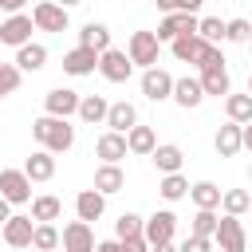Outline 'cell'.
I'll return each mask as SVG.
<instances>
[{"instance_id":"d6a6232c","label":"cell","mask_w":252,"mask_h":252,"mask_svg":"<svg viewBox=\"0 0 252 252\" xmlns=\"http://www.w3.org/2000/svg\"><path fill=\"white\" fill-rule=\"evenodd\" d=\"M158 193H161L165 201H181V197H189V177H185V173H161Z\"/></svg>"},{"instance_id":"f546056e","label":"cell","mask_w":252,"mask_h":252,"mask_svg":"<svg viewBox=\"0 0 252 252\" xmlns=\"http://www.w3.org/2000/svg\"><path fill=\"white\" fill-rule=\"evenodd\" d=\"M79 43H83V47H94V51H106V47H110V28L98 24V20H91V24L79 28Z\"/></svg>"},{"instance_id":"2e32d148","label":"cell","mask_w":252,"mask_h":252,"mask_svg":"<svg viewBox=\"0 0 252 252\" xmlns=\"http://www.w3.org/2000/svg\"><path fill=\"white\" fill-rule=\"evenodd\" d=\"M213 150L220 158H236L244 150V134H240V122H220L217 134H213Z\"/></svg>"},{"instance_id":"d4e9b609","label":"cell","mask_w":252,"mask_h":252,"mask_svg":"<svg viewBox=\"0 0 252 252\" xmlns=\"http://www.w3.org/2000/svg\"><path fill=\"white\" fill-rule=\"evenodd\" d=\"M106 110H110V102L102 94H83L79 98V118L87 126H106Z\"/></svg>"},{"instance_id":"277c9868","label":"cell","mask_w":252,"mask_h":252,"mask_svg":"<svg viewBox=\"0 0 252 252\" xmlns=\"http://www.w3.org/2000/svg\"><path fill=\"white\" fill-rule=\"evenodd\" d=\"M126 55L134 59V67H158V55H161V39L158 32H134L130 43H126Z\"/></svg>"},{"instance_id":"ee69618b","label":"cell","mask_w":252,"mask_h":252,"mask_svg":"<svg viewBox=\"0 0 252 252\" xmlns=\"http://www.w3.org/2000/svg\"><path fill=\"white\" fill-rule=\"evenodd\" d=\"M28 4H32V0H0V8H4L8 16H12V12H24Z\"/></svg>"},{"instance_id":"d590c367","label":"cell","mask_w":252,"mask_h":252,"mask_svg":"<svg viewBox=\"0 0 252 252\" xmlns=\"http://www.w3.org/2000/svg\"><path fill=\"white\" fill-rule=\"evenodd\" d=\"M252 39V20L236 16V20H224V43H248Z\"/></svg>"},{"instance_id":"9a60e30c","label":"cell","mask_w":252,"mask_h":252,"mask_svg":"<svg viewBox=\"0 0 252 252\" xmlns=\"http://www.w3.org/2000/svg\"><path fill=\"white\" fill-rule=\"evenodd\" d=\"M173 102H177L181 110H193V106H201V102H205L201 75H181V79H173Z\"/></svg>"},{"instance_id":"603a6c76","label":"cell","mask_w":252,"mask_h":252,"mask_svg":"<svg viewBox=\"0 0 252 252\" xmlns=\"http://www.w3.org/2000/svg\"><path fill=\"white\" fill-rule=\"evenodd\" d=\"M12 63H16L24 75H28V71L35 75V71L47 67V47H43V43H24V47H16V59H12Z\"/></svg>"},{"instance_id":"5bb4252c","label":"cell","mask_w":252,"mask_h":252,"mask_svg":"<svg viewBox=\"0 0 252 252\" xmlns=\"http://www.w3.org/2000/svg\"><path fill=\"white\" fill-rule=\"evenodd\" d=\"M94 228L91 220H71L63 224V252H94Z\"/></svg>"},{"instance_id":"db71d44e","label":"cell","mask_w":252,"mask_h":252,"mask_svg":"<svg viewBox=\"0 0 252 252\" xmlns=\"http://www.w3.org/2000/svg\"><path fill=\"white\" fill-rule=\"evenodd\" d=\"M28 252H39V248H28Z\"/></svg>"},{"instance_id":"f1b7e54d","label":"cell","mask_w":252,"mask_h":252,"mask_svg":"<svg viewBox=\"0 0 252 252\" xmlns=\"http://www.w3.org/2000/svg\"><path fill=\"white\" fill-rule=\"evenodd\" d=\"M63 244V232L55 228V220H35V232H32V248L39 252H55Z\"/></svg>"},{"instance_id":"1f68e13d","label":"cell","mask_w":252,"mask_h":252,"mask_svg":"<svg viewBox=\"0 0 252 252\" xmlns=\"http://www.w3.org/2000/svg\"><path fill=\"white\" fill-rule=\"evenodd\" d=\"M224 114H228V122H252V94L244 91V94H224Z\"/></svg>"},{"instance_id":"4dcf8cb0","label":"cell","mask_w":252,"mask_h":252,"mask_svg":"<svg viewBox=\"0 0 252 252\" xmlns=\"http://www.w3.org/2000/svg\"><path fill=\"white\" fill-rule=\"evenodd\" d=\"M59 217H63V201L55 193L32 197V220H59Z\"/></svg>"},{"instance_id":"7a4b0ae2","label":"cell","mask_w":252,"mask_h":252,"mask_svg":"<svg viewBox=\"0 0 252 252\" xmlns=\"http://www.w3.org/2000/svg\"><path fill=\"white\" fill-rule=\"evenodd\" d=\"M32 20H35V32H67L71 8H63L59 0H39V4H32Z\"/></svg>"},{"instance_id":"5b68a950","label":"cell","mask_w":252,"mask_h":252,"mask_svg":"<svg viewBox=\"0 0 252 252\" xmlns=\"http://www.w3.org/2000/svg\"><path fill=\"white\" fill-rule=\"evenodd\" d=\"M98 75H102L106 83H126V79L134 75V59H130L122 47H106V51L98 55Z\"/></svg>"},{"instance_id":"f907efd6","label":"cell","mask_w":252,"mask_h":252,"mask_svg":"<svg viewBox=\"0 0 252 252\" xmlns=\"http://www.w3.org/2000/svg\"><path fill=\"white\" fill-rule=\"evenodd\" d=\"M59 4H63V8H75V4H83V0H59Z\"/></svg>"},{"instance_id":"ffe728a7","label":"cell","mask_w":252,"mask_h":252,"mask_svg":"<svg viewBox=\"0 0 252 252\" xmlns=\"http://www.w3.org/2000/svg\"><path fill=\"white\" fill-rule=\"evenodd\" d=\"M24 173H28L32 181H51V177H55V154H51V150H43V146H39V150H32V154H28V161H24Z\"/></svg>"},{"instance_id":"e575fe53","label":"cell","mask_w":252,"mask_h":252,"mask_svg":"<svg viewBox=\"0 0 252 252\" xmlns=\"http://www.w3.org/2000/svg\"><path fill=\"white\" fill-rule=\"evenodd\" d=\"M217 220H220L217 209H197L193 220H189V232H193V236H213V232H217Z\"/></svg>"},{"instance_id":"8992f818","label":"cell","mask_w":252,"mask_h":252,"mask_svg":"<svg viewBox=\"0 0 252 252\" xmlns=\"http://www.w3.org/2000/svg\"><path fill=\"white\" fill-rule=\"evenodd\" d=\"M32 32H35L32 12H12V16L0 24V43H8V47H24V43H32Z\"/></svg>"},{"instance_id":"f5cc1de1","label":"cell","mask_w":252,"mask_h":252,"mask_svg":"<svg viewBox=\"0 0 252 252\" xmlns=\"http://www.w3.org/2000/svg\"><path fill=\"white\" fill-rule=\"evenodd\" d=\"M248 181H252V165H248Z\"/></svg>"},{"instance_id":"11a10c76","label":"cell","mask_w":252,"mask_h":252,"mask_svg":"<svg viewBox=\"0 0 252 252\" xmlns=\"http://www.w3.org/2000/svg\"><path fill=\"white\" fill-rule=\"evenodd\" d=\"M0 134H4V130H0Z\"/></svg>"},{"instance_id":"ac0fdd59","label":"cell","mask_w":252,"mask_h":252,"mask_svg":"<svg viewBox=\"0 0 252 252\" xmlns=\"http://www.w3.org/2000/svg\"><path fill=\"white\" fill-rule=\"evenodd\" d=\"M94 189L106 193V197L122 193V189H126V173H122V165H118V161H102V165L94 169Z\"/></svg>"},{"instance_id":"8d00e7d4","label":"cell","mask_w":252,"mask_h":252,"mask_svg":"<svg viewBox=\"0 0 252 252\" xmlns=\"http://www.w3.org/2000/svg\"><path fill=\"white\" fill-rule=\"evenodd\" d=\"M142 228H146V217H138V213H122V217L114 220V236H118V240L142 236Z\"/></svg>"},{"instance_id":"83f0119b","label":"cell","mask_w":252,"mask_h":252,"mask_svg":"<svg viewBox=\"0 0 252 252\" xmlns=\"http://www.w3.org/2000/svg\"><path fill=\"white\" fill-rule=\"evenodd\" d=\"M201 87H205V98H224V94L232 91L228 67H217V71H201Z\"/></svg>"},{"instance_id":"ab89813d","label":"cell","mask_w":252,"mask_h":252,"mask_svg":"<svg viewBox=\"0 0 252 252\" xmlns=\"http://www.w3.org/2000/svg\"><path fill=\"white\" fill-rule=\"evenodd\" d=\"M217 67H224V51H220V43H209V51L201 55L197 71H217Z\"/></svg>"},{"instance_id":"681fc988","label":"cell","mask_w":252,"mask_h":252,"mask_svg":"<svg viewBox=\"0 0 252 252\" xmlns=\"http://www.w3.org/2000/svg\"><path fill=\"white\" fill-rule=\"evenodd\" d=\"M201 4H205V0H181V12H197Z\"/></svg>"},{"instance_id":"74e56055","label":"cell","mask_w":252,"mask_h":252,"mask_svg":"<svg viewBox=\"0 0 252 252\" xmlns=\"http://www.w3.org/2000/svg\"><path fill=\"white\" fill-rule=\"evenodd\" d=\"M197 35H201L205 43H224V20H217V16H201Z\"/></svg>"},{"instance_id":"52a82bcc","label":"cell","mask_w":252,"mask_h":252,"mask_svg":"<svg viewBox=\"0 0 252 252\" xmlns=\"http://www.w3.org/2000/svg\"><path fill=\"white\" fill-rule=\"evenodd\" d=\"M197 24H201L197 12H169V16L158 24V39H161V43H173L177 35H193Z\"/></svg>"},{"instance_id":"bcb514c9","label":"cell","mask_w":252,"mask_h":252,"mask_svg":"<svg viewBox=\"0 0 252 252\" xmlns=\"http://www.w3.org/2000/svg\"><path fill=\"white\" fill-rule=\"evenodd\" d=\"M8 217H12V201H8V197H0V228H4V220H8Z\"/></svg>"},{"instance_id":"d6986e66","label":"cell","mask_w":252,"mask_h":252,"mask_svg":"<svg viewBox=\"0 0 252 252\" xmlns=\"http://www.w3.org/2000/svg\"><path fill=\"white\" fill-rule=\"evenodd\" d=\"M150 161L158 165V173H181V165H185V150L173 146V142H158V150L150 154Z\"/></svg>"},{"instance_id":"f6af8a7d","label":"cell","mask_w":252,"mask_h":252,"mask_svg":"<svg viewBox=\"0 0 252 252\" xmlns=\"http://www.w3.org/2000/svg\"><path fill=\"white\" fill-rule=\"evenodd\" d=\"M158 8L169 16V12H181V0H158Z\"/></svg>"},{"instance_id":"8fae6325","label":"cell","mask_w":252,"mask_h":252,"mask_svg":"<svg viewBox=\"0 0 252 252\" xmlns=\"http://www.w3.org/2000/svg\"><path fill=\"white\" fill-rule=\"evenodd\" d=\"M79 91H71V87H55V91H47L43 94V114H55V118H71V114H79Z\"/></svg>"},{"instance_id":"ba28073f","label":"cell","mask_w":252,"mask_h":252,"mask_svg":"<svg viewBox=\"0 0 252 252\" xmlns=\"http://www.w3.org/2000/svg\"><path fill=\"white\" fill-rule=\"evenodd\" d=\"M98 55L102 51H94V47H83V43H75L67 55H63V71L71 75V79H83V75H94L98 71Z\"/></svg>"},{"instance_id":"e0dca14e","label":"cell","mask_w":252,"mask_h":252,"mask_svg":"<svg viewBox=\"0 0 252 252\" xmlns=\"http://www.w3.org/2000/svg\"><path fill=\"white\" fill-rule=\"evenodd\" d=\"M169 51H173V59H177V63H193V67H197V63H201V55L209 51V43L193 32V35H177V39L169 43Z\"/></svg>"},{"instance_id":"f35d334b","label":"cell","mask_w":252,"mask_h":252,"mask_svg":"<svg viewBox=\"0 0 252 252\" xmlns=\"http://www.w3.org/2000/svg\"><path fill=\"white\" fill-rule=\"evenodd\" d=\"M20 79H24V71H20L16 63H0V98L16 94V91H20Z\"/></svg>"},{"instance_id":"7c38bea8","label":"cell","mask_w":252,"mask_h":252,"mask_svg":"<svg viewBox=\"0 0 252 252\" xmlns=\"http://www.w3.org/2000/svg\"><path fill=\"white\" fill-rule=\"evenodd\" d=\"M173 232H177V217H173L169 209H158V213H150V217H146V228H142V236L150 240V248H154V244H165V240H173Z\"/></svg>"},{"instance_id":"7dc6e473","label":"cell","mask_w":252,"mask_h":252,"mask_svg":"<svg viewBox=\"0 0 252 252\" xmlns=\"http://www.w3.org/2000/svg\"><path fill=\"white\" fill-rule=\"evenodd\" d=\"M240 134H244V150L252 154V122H244V126H240Z\"/></svg>"},{"instance_id":"c3c4849f","label":"cell","mask_w":252,"mask_h":252,"mask_svg":"<svg viewBox=\"0 0 252 252\" xmlns=\"http://www.w3.org/2000/svg\"><path fill=\"white\" fill-rule=\"evenodd\" d=\"M150 252H181V248H177V244H173V240H165V244H154V248H150Z\"/></svg>"},{"instance_id":"4fadbf2b","label":"cell","mask_w":252,"mask_h":252,"mask_svg":"<svg viewBox=\"0 0 252 252\" xmlns=\"http://www.w3.org/2000/svg\"><path fill=\"white\" fill-rule=\"evenodd\" d=\"M0 232H4V244H8V248H32L35 220H32V213H28V217H24V213H12Z\"/></svg>"},{"instance_id":"b9f144b4","label":"cell","mask_w":252,"mask_h":252,"mask_svg":"<svg viewBox=\"0 0 252 252\" xmlns=\"http://www.w3.org/2000/svg\"><path fill=\"white\" fill-rule=\"evenodd\" d=\"M122 252H150V240L146 236H126L122 240Z\"/></svg>"},{"instance_id":"cb8c5ba5","label":"cell","mask_w":252,"mask_h":252,"mask_svg":"<svg viewBox=\"0 0 252 252\" xmlns=\"http://www.w3.org/2000/svg\"><path fill=\"white\" fill-rule=\"evenodd\" d=\"M126 146H130V154H138V158H150L154 150H158V134H154V126H130L126 130Z\"/></svg>"},{"instance_id":"836d02e7","label":"cell","mask_w":252,"mask_h":252,"mask_svg":"<svg viewBox=\"0 0 252 252\" xmlns=\"http://www.w3.org/2000/svg\"><path fill=\"white\" fill-rule=\"evenodd\" d=\"M220 209H224V213H232V217H244V213L252 209V193H248V189H224Z\"/></svg>"},{"instance_id":"6da1fadb","label":"cell","mask_w":252,"mask_h":252,"mask_svg":"<svg viewBox=\"0 0 252 252\" xmlns=\"http://www.w3.org/2000/svg\"><path fill=\"white\" fill-rule=\"evenodd\" d=\"M32 138H35L43 150H51V154H67V150L75 146V126H71V118L39 114V118L32 122Z\"/></svg>"},{"instance_id":"4316f807","label":"cell","mask_w":252,"mask_h":252,"mask_svg":"<svg viewBox=\"0 0 252 252\" xmlns=\"http://www.w3.org/2000/svg\"><path fill=\"white\" fill-rule=\"evenodd\" d=\"M220 197H224V189H220L217 181H197V185H189V201H193L197 209H220Z\"/></svg>"},{"instance_id":"7402d4cb","label":"cell","mask_w":252,"mask_h":252,"mask_svg":"<svg viewBox=\"0 0 252 252\" xmlns=\"http://www.w3.org/2000/svg\"><path fill=\"white\" fill-rule=\"evenodd\" d=\"M75 213H79V220H98V217L106 213V193H98L94 185L83 189V193L75 197Z\"/></svg>"},{"instance_id":"60d3db41","label":"cell","mask_w":252,"mask_h":252,"mask_svg":"<svg viewBox=\"0 0 252 252\" xmlns=\"http://www.w3.org/2000/svg\"><path fill=\"white\" fill-rule=\"evenodd\" d=\"M177 248H181V252H213V236H193V232H189Z\"/></svg>"},{"instance_id":"30bf717a","label":"cell","mask_w":252,"mask_h":252,"mask_svg":"<svg viewBox=\"0 0 252 252\" xmlns=\"http://www.w3.org/2000/svg\"><path fill=\"white\" fill-rule=\"evenodd\" d=\"M0 197H8L12 205H28L32 201V177L24 169H0Z\"/></svg>"},{"instance_id":"3957f363","label":"cell","mask_w":252,"mask_h":252,"mask_svg":"<svg viewBox=\"0 0 252 252\" xmlns=\"http://www.w3.org/2000/svg\"><path fill=\"white\" fill-rule=\"evenodd\" d=\"M213 244H217L220 252H248V232H244V224H240V217H232V213H224V217L217 220V232H213Z\"/></svg>"},{"instance_id":"9c48e42d","label":"cell","mask_w":252,"mask_h":252,"mask_svg":"<svg viewBox=\"0 0 252 252\" xmlns=\"http://www.w3.org/2000/svg\"><path fill=\"white\" fill-rule=\"evenodd\" d=\"M142 94H146L150 102L173 98V75H169L165 67H146V71H142Z\"/></svg>"},{"instance_id":"7bdbcfd3","label":"cell","mask_w":252,"mask_h":252,"mask_svg":"<svg viewBox=\"0 0 252 252\" xmlns=\"http://www.w3.org/2000/svg\"><path fill=\"white\" fill-rule=\"evenodd\" d=\"M94 252H122V240H118V236H114V240H98Z\"/></svg>"},{"instance_id":"816d5d0a","label":"cell","mask_w":252,"mask_h":252,"mask_svg":"<svg viewBox=\"0 0 252 252\" xmlns=\"http://www.w3.org/2000/svg\"><path fill=\"white\" fill-rule=\"evenodd\" d=\"M248 94H252V75H248Z\"/></svg>"},{"instance_id":"44dd1931","label":"cell","mask_w":252,"mask_h":252,"mask_svg":"<svg viewBox=\"0 0 252 252\" xmlns=\"http://www.w3.org/2000/svg\"><path fill=\"white\" fill-rule=\"evenodd\" d=\"M94 154H98L102 161H122V158L130 154V146H126V134H118V130H106V134H98V142H94Z\"/></svg>"},{"instance_id":"484cf974","label":"cell","mask_w":252,"mask_h":252,"mask_svg":"<svg viewBox=\"0 0 252 252\" xmlns=\"http://www.w3.org/2000/svg\"><path fill=\"white\" fill-rule=\"evenodd\" d=\"M130 126H138V110H134V102H110V110H106V130H118V134H126Z\"/></svg>"}]
</instances>
